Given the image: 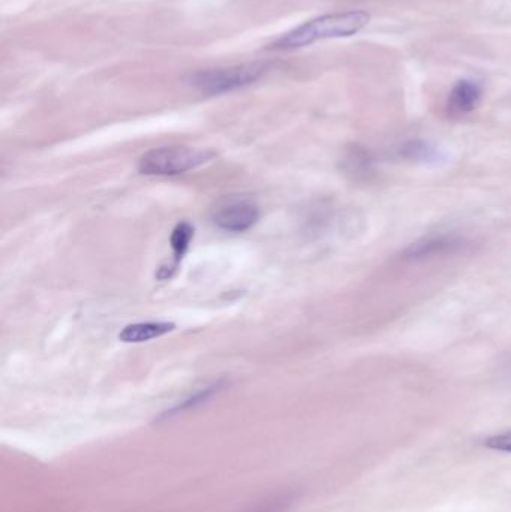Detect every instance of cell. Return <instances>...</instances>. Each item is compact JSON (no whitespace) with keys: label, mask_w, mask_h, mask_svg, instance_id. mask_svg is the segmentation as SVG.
<instances>
[{"label":"cell","mask_w":511,"mask_h":512,"mask_svg":"<svg viewBox=\"0 0 511 512\" xmlns=\"http://www.w3.org/2000/svg\"><path fill=\"white\" fill-rule=\"evenodd\" d=\"M213 153L191 147H159L144 153L138 170L146 176H177L206 164Z\"/></svg>","instance_id":"cell-3"},{"label":"cell","mask_w":511,"mask_h":512,"mask_svg":"<svg viewBox=\"0 0 511 512\" xmlns=\"http://www.w3.org/2000/svg\"><path fill=\"white\" fill-rule=\"evenodd\" d=\"M371 14L363 9L335 12L312 18L282 35L270 47L273 50H296L323 39L350 38L371 23Z\"/></svg>","instance_id":"cell-1"},{"label":"cell","mask_w":511,"mask_h":512,"mask_svg":"<svg viewBox=\"0 0 511 512\" xmlns=\"http://www.w3.org/2000/svg\"><path fill=\"white\" fill-rule=\"evenodd\" d=\"M258 218L257 204L243 197L222 198L212 209L213 224L230 233H245L257 224Z\"/></svg>","instance_id":"cell-4"},{"label":"cell","mask_w":511,"mask_h":512,"mask_svg":"<svg viewBox=\"0 0 511 512\" xmlns=\"http://www.w3.org/2000/svg\"><path fill=\"white\" fill-rule=\"evenodd\" d=\"M485 445L491 450L511 454V430L500 433V435L491 436V438L486 439Z\"/></svg>","instance_id":"cell-11"},{"label":"cell","mask_w":511,"mask_h":512,"mask_svg":"<svg viewBox=\"0 0 511 512\" xmlns=\"http://www.w3.org/2000/svg\"><path fill=\"white\" fill-rule=\"evenodd\" d=\"M269 68V63L264 62L242 63V65L228 66V68L195 72L189 81L201 93L222 95V93L233 92L254 84L269 71Z\"/></svg>","instance_id":"cell-2"},{"label":"cell","mask_w":511,"mask_h":512,"mask_svg":"<svg viewBox=\"0 0 511 512\" xmlns=\"http://www.w3.org/2000/svg\"><path fill=\"white\" fill-rule=\"evenodd\" d=\"M342 167L353 179L368 180L374 174V159L365 149L353 147L342 159Z\"/></svg>","instance_id":"cell-8"},{"label":"cell","mask_w":511,"mask_h":512,"mask_svg":"<svg viewBox=\"0 0 511 512\" xmlns=\"http://www.w3.org/2000/svg\"><path fill=\"white\" fill-rule=\"evenodd\" d=\"M483 89L477 81L459 80L453 86L447 101V113L450 117H464L473 113L482 101Z\"/></svg>","instance_id":"cell-5"},{"label":"cell","mask_w":511,"mask_h":512,"mask_svg":"<svg viewBox=\"0 0 511 512\" xmlns=\"http://www.w3.org/2000/svg\"><path fill=\"white\" fill-rule=\"evenodd\" d=\"M462 240L458 236H450V234H444V236H432L428 239L420 240V242L413 243L410 248L407 249L405 255L410 259H426L434 258L438 255L452 254L456 249L461 248Z\"/></svg>","instance_id":"cell-6"},{"label":"cell","mask_w":511,"mask_h":512,"mask_svg":"<svg viewBox=\"0 0 511 512\" xmlns=\"http://www.w3.org/2000/svg\"><path fill=\"white\" fill-rule=\"evenodd\" d=\"M402 158L419 164H437L443 159V152L425 140H411L401 149Z\"/></svg>","instance_id":"cell-9"},{"label":"cell","mask_w":511,"mask_h":512,"mask_svg":"<svg viewBox=\"0 0 511 512\" xmlns=\"http://www.w3.org/2000/svg\"><path fill=\"white\" fill-rule=\"evenodd\" d=\"M176 328L173 322H137L126 325L120 331L119 339L125 343H141L164 336Z\"/></svg>","instance_id":"cell-7"},{"label":"cell","mask_w":511,"mask_h":512,"mask_svg":"<svg viewBox=\"0 0 511 512\" xmlns=\"http://www.w3.org/2000/svg\"><path fill=\"white\" fill-rule=\"evenodd\" d=\"M192 237H194V227L189 222H180L176 225V228L171 234V248L174 252V270L176 265L179 264L180 259L188 251L189 245H191Z\"/></svg>","instance_id":"cell-10"}]
</instances>
